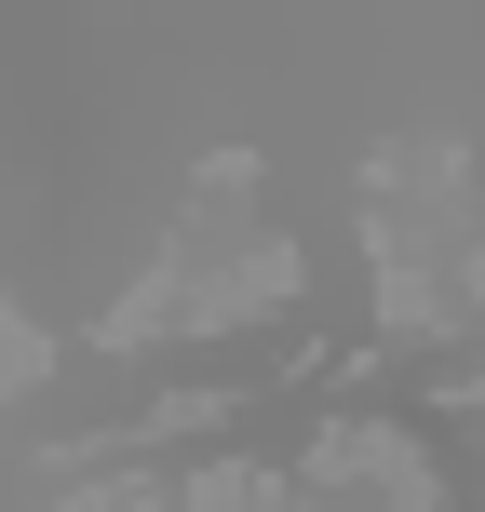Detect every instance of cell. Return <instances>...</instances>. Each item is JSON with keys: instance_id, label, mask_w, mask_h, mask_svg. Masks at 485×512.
Returning a JSON list of instances; mask_svg holds the SVG:
<instances>
[{"instance_id": "6da1fadb", "label": "cell", "mask_w": 485, "mask_h": 512, "mask_svg": "<svg viewBox=\"0 0 485 512\" xmlns=\"http://www.w3.org/2000/svg\"><path fill=\"white\" fill-rule=\"evenodd\" d=\"M54 378V337L27 324V310H0V405H14V391H41Z\"/></svg>"}]
</instances>
